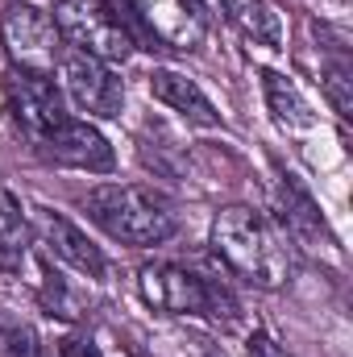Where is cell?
Masks as SVG:
<instances>
[{"label":"cell","mask_w":353,"mask_h":357,"mask_svg":"<svg viewBox=\"0 0 353 357\" xmlns=\"http://www.w3.org/2000/svg\"><path fill=\"white\" fill-rule=\"evenodd\" d=\"M208 245L237 278H246L258 291H278L295 274V254L287 245V233L274 229V220H266L250 204L220 208L212 216Z\"/></svg>","instance_id":"cell-1"},{"label":"cell","mask_w":353,"mask_h":357,"mask_svg":"<svg viewBox=\"0 0 353 357\" xmlns=\"http://www.w3.org/2000/svg\"><path fill=\"white\" fill-rule=\"evenodd\" d=\"M84 212L96 229L129 250L167 245L179 233V208L154 187L142 183H100L84 199Z\"/></svg>","instance_id":"cell-2"},{"label":"cell","mask_w":353,"mask_h":357,"mask_svg":"<svg viewBox=\"0 0 353 357\" xmlns=\"http://www.w3.org/2000/svg\"><path fill=\"white\" fill-rule=\"evenodd\" d=\"M137 291L146 299V307L163 312V316H183V320H212L220 328L237 324L241 303L233 295V287L216 274H204L195 266H179V262H150L137 270Z\"/></svg>","instance_id":"cell-3"},{"label":"cell","mask_w":353,"mask_h":357,"mask_svg":"<svg viewBox=\"0 0 353 357\" xmlns=\"http://www.w3.org/2000/svg\"><path fill=\"white\" fill-rule=\"evenodd\" d=\"M50 17L71 50H84L108 67L133 59V50H137L129 25L121 21V13L108 0H54Z\"/></svg>","instance_id":"cell-4"},{"label":"cell","mask_w":353,"mask_h":357,"mask_svg":"<svg viewBox=\"0 0 353 357\" xmlns=\"http://www.w3.org/2000/svg\"><path fill=\"white\" fill-rule=\"evenodd\" d=\"M0 42L13 59V67L21 71H38V75H54L67 42L54 25V17L29 0H8L0 13Z\"/></svg>","instance_id":"cell-5"},{"label":"cell","mask_w":353,"mask_h":357,"mask_svg":"<svg viewBox=\"0 0 353 357\" xmlns=\"http://www.w3.org/2000/svg\"><path fill=\"white\" fill-rule=\"evenodd\" d=\"M29 150L42 162L63 167V171H88V175H112L117 171V150L108 146V137L88 116H71V112L59 116Z\"/></svg>","instance_id":"cell-6"},{"label":"cell","mask_w":353,"mask_h":357,"mask_svg":"<svg viewBox=\"0 0 353 357\" xmlns=\"http://www.w3.org/2000/svg\"><path fill=\"white\" fill-rule=\"evenodd\" d=\"M59 91L80 108L88 112V121H117L121 108H125V84L117 79V71L100 59H91L84 50H63L59 59Z\"/></svg>","instance_id":"cell-7"},{"label":"cell","mask_w":353,"mask_h":357,"mask_svg":"<svg viewBox=\"0 0 353 357\" xmlns=\"http://www.w3.org/2000/svg\"><path fill=\"white\" fill-rule=\"evenodd\" d=\"M29 237H33V245H42V254H46L50 262H63V266H71L75 274H84L91 282H104V278H108V258H104V250L91 241L75 220H67L63 212H54V208H33V212H29Z\"/></svg>","instance_id":"cell-8"},{"label":"cell","mask_w":353,"mask_h":357,"mask_svg":"<svg viewBox=\"0 0 353 357\" xmlns=\"http://www.w3.org/2000/svg\"><path fill=\"white\" fill-rule=\"evenodd\" d=\"M4 112L17 125V133L33 146L59 116H67V104H63V91L50 75L13 67L4 75Z\"/></svg>","instance_id":"cell-9"},{"label":"cell","mask_w":353,"mask_h":357,"mask_svg":"<svg viewBox=\"0 0 353 357\" xmlns=\"http://www.w3.org/2000/svg\"><path fill=\"white\" fill-rule=\"evenodd\" d=\"M142 25L175 54H195L208 38L204 0H129Z\"/></svg>","instance_id":"cell-10"},{"label":"cell","mask_w":353,"mask_h":357,"mask_svg":"<svg viewBox=\"0 0 353 357\" xmlns=\"http://www.w3.org/2000/svg\"><path fill=\"white\" fill-rule=\"evenodd\" d=\"M274 199H278V225H283L287 241H295V245H303V250L337 245V237L329 233V220H324L320 204H316V199H312V191L299 183V175L278 171Z\"/></svg>","instance_id":"cell-11"},{"label":"cell","mask_w":353,"mask_h":357,"mask_svg":"<svg viewBox=\"0 0 353 357\" xmlns=\"http://www.w3.org/2000/svg\"><path fill=\"white\" fill-rule=\"evenodd\" d=\"M150 96H154L163 108H171L175 116H183L187 125H195V129H216V125H220L216 104L204 96V88H200L191 75H183V71L154 67V71H150Z\"/></svg>","instance_id":"cell-12"},{"label":"cell","mask_w":353,"mask_h":357,"mask_svg":"<svg viewBox=\"0 0 353 357\" xmlns=\"http://www.w3.org/2000/svg\"><path fill=\"white\" fill-rule=\"evenodd\" d=\"M216 13L254 46L262 50H283L287 42V29H283V17L274 13L270 0H216Z\"/></svg>","instance_id":"cell-13"},{"label":"cell","mask_w":353,"mask_h":357,"mask_svg":"<svg viewBox=\"0 0 353 357\" xmlns=\"http://www.w3.org/2000/svg\"><path fill=\"white\" fill-rule=\"evenodd\" d=\"M262 96H266V108H270L274 125H278L283 133H308V129H316V112H312L308 96L299 91V84H295L291 75L266 67L262 71Z\"/></svg>","instance_id":"cell-14"},{"label":"cell","mask_w":353,"mask_h":357,"mask_svg":"<svg viewBox=\"0 0 353 357\" xmlns=\"http://www.w3.org/2000/svg\"><path fill=\"white\" fill-rule=\"evenodd\" d=\"M29 212L21 208V199L0 187V266H21L29 254Z\"/></svg>","instance_id":"cell-15"},{"label":"cell","mask_w":353,"mask_h":357,"mask_svg":"<svg viewBox=\"0 0 353 357\" xmlns=\"http://www.w3.org/2000/svg\"><path fill=\"white\" fill-rule=\"evenodd\" d=\"M0 357H50V354H46L38 328L25 316L0 307Z\"/></svg>","instance_id":"cell-16"},{"label":"cell","mask_w":353,"mask_h":357,"mask_svg":"<svg viewBox=\"0 0 353 357\" xmlns=\"http://www.w3.org/2000/svg\"><path fill=\"white\" fill-rule=\"evenodd\" d=\"M320 88L329 96L333 112H337L341 121H350L353 116V79H350V59H345V50H337L333 63L320 67Z\"/></svg>","instance_id":"cell-17"},{"label":"cell","mask_w":353,"mask_h":357,"mask_svg":"<svg viewBox=\"0 0 353 357\" xmlns=\"http://www.w3.org/2000/svg\"><path fill=\"white\" fill-rule=\"evenodd\" d=\"M54 354H59V357H104V354H100V345L91 341L88 333H67V337H59Z\"/></svg>","instance_id":"cell-18"},{"label":"cell","mask_w":353,"mask_h":357,"mask_svg":"<svg viewBox=\"0 0 353 357\" xmlns=\"http://www.w3.org/2000/svg\"><path fill=\"white\" fill-rule=\"evenodd\" d=\"M246 357H287L283 354V345L270 337V333H250V341H246Z\"/></svg>","instance_id":"cell-19"}]
</instances>
